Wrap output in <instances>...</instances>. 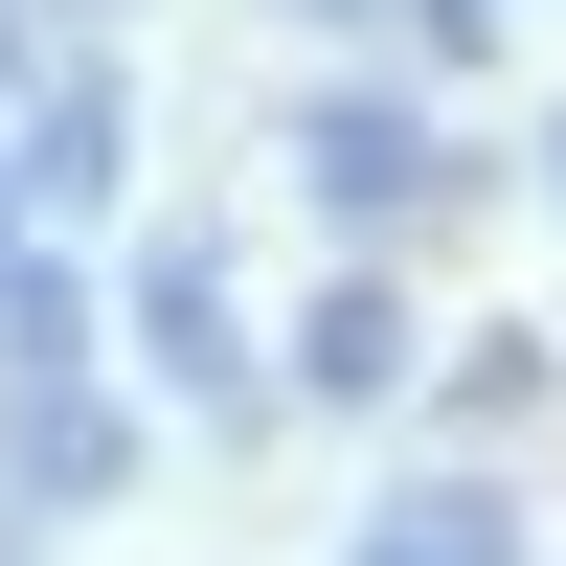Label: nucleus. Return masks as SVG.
Listing matches in <instances>:
<instances>
[{"instance_id": "1", "label": "nucleus", "mask_w": 566, "mask_h": 566, "mask_svg": "<svg viewBox=\"0 0 566 566\" xmlns=\"http://www.w3.org/2000/svg\"><path fill=\"white\" fill-rule=\"evenodd\" d=\"M386 566H499V544H476V522H431V544H386Z\"/></svg>"}]
</instances>
